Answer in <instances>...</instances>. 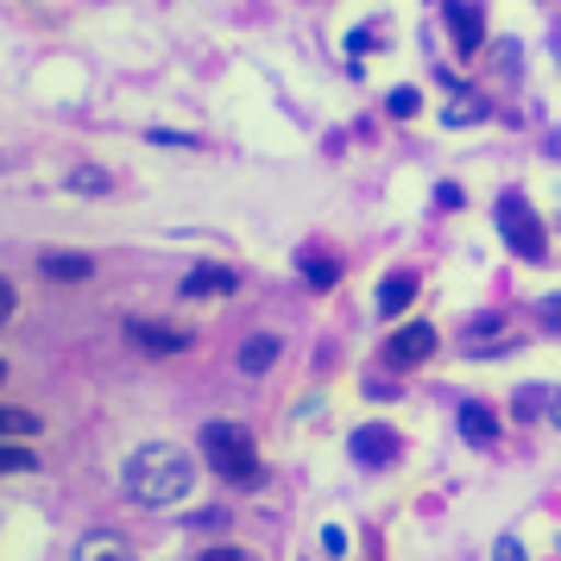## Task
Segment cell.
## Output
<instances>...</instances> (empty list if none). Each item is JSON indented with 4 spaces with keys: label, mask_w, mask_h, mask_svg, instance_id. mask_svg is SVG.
<instances>
[{
    "label": "cell",
    "mask_w": 561,
    "mask_h": 561,
    "mask_svg": "<svg viewBox=\"0 0 561 561\" xmlns=\"http://www.w3.org/2000/svg\"><path fill=\"white\" fill-rule=\"evenodd\" d=\"M121 485H127L133 505L171 511L178 499L196 492V460H190V448H178V442H139L127 455V467H121Z\"/></svg>",
    "instance_id": "1"
},
{
    "label": "cell",
    "mask_w": 561,
    "mask_h": 561,
    "mask_svg": "<svg viewBox=\"0 0 561 561\" xmlns=\"http://www.w3.org/2000/svg\"><path fill=\"white\" fill-rule=\"evenodd\" d=\"M196 442H203V460H208V467H215L228 485H259V448H253V435H247V423L208 416Z\"/></svg>",
    "instance_id": "2"
},
{
    "label": "cell",
    "mask_w": 561,
    "mask_h": 561,
    "mask_svg": "<svg viewBox=\"0 0 561 561\" xmlns=\"http://www.w3.org/2000/svg\"><path fill=\"white\" fill-rule=\"evenodd\" d=\"M492 228H499V240H505L524 265H542V259H549V233H542V221H536V208H530L524 190H505V196L492 203Z\"/></svg>",
    "instance_id": "3"
},
{
    "label": "cell",
    "mask_w": 561,
    "mask_h": 561,
    "mask_svg": "<svg viewBox=\"0 0 561 561\" xmlns=\"http://www.w3.org/2000/svg\"><path fill=\"white\" fill-rule=\"evenodd\" d=\"M127 341L139 347V354H152V359H171V354H190V347H196V334H190V329L146 322V316H127Z\"/></svg>",
    "instance_id": "4"
},
{
    "label": "cell",
    "mask_w": 561,
    "mask_h": 561,
    "mask_svg": "<svg viewBox=\"0 0 561 561\" xmlns=\"http://www.w3.org/2000/svg\"><path fill=\"white\" fill-rule=\"evenodd\" d=\"M442 13H448V38H455L460 57H473L485 45V7L480 0H442Z\"/></svg>",
    "instance_id": "5"
},
{
    "label": "cell",
    "mask_w": 561,
    "mask_h": 561,
    "mask_svg": "<svg viewBox=\"0 0 561 561\" xmlns=\"http://www.w3.org/2000/svg\"><path fill=\"white\" fill-rule=\"evenodd\" d=\"M430 354H435V329H430V322H404V329L391 334V347H385V359H391L398 373H410V366H423Z\"/></svg>",
    "instance_id": "6"
},
{
    "label": "cell",
    "mask_w": 561,
    "mask_h": 561,
    "mask_svg": "<svg viewBox=\"0 0 561 561\" xmlns=\"http://www.w3.org/2000/svg\"><path fill=\"white\" fill-rule=\"evenodd\" d=\"M178 290L190 304H196V297H233V290H240V272H233V265H190Z\"/></svg>",
    "instance_id": "7"
},
{
    "label": "cell",
    "mask_w": 561,
    "mask_h": 561,
    "mask_svg": "<svg viewBox=\"0 0 561 561\" xmlns=\"http://www.w3.org/2000/svg\"><path fill=\"white\" fill-rule=\"evenodd\" d=\"M347 448H354L359 467H373V473H379V467H391V460H398V435L385 430V423H366V430H354V442H347Z\"/></svg>",
    "instance_id": "8"
},
{
    "label": "cell",
    "mask_w": 561,
    "mask_h": 561,
    "mask_svg": "<svg viewBox=\"0 0 561 561\" xmlns=\"http://www.w3.org/2000/svg\"><path fill=\"white\" fill-rule=\"evenodd\" d=\"M455 430H460V442H473V448H492V442H499V410L480 404V398H467V404L455 410Z\"/></svg>",
    "instance_id": "9"
},
{
    "label": "cell",
    "mask_w": 561,
    "mask_h": 561,
    "mask_svg": "<svg viewBox=\"0 0 561 561\" xmlns=\"http://www.w3.org/2000/svg\"><path fill=\"white\" fill-rule=\"evenodd\" d=\"M38 278L45 284H89L95 278V259L89 253H38Z\"/></svg>",
    "instance_id": "10"
},
{
    "label": "cell",
    "mask_w": 561,
    "mask_h": 561,
    "mask_svg": "<svg viewBox=\"0 0 561 561\" xmlns=\"http://www.w3.org/2000/svg\"><path fill=\"white\" fill-rule=\"evenodd\" d=\"M278 354H284L278 334H253V341L240 347V373H247V379H265V373L278 366Z\"/></svg>",
    "instance_id": "11"
},
{
    "label": "cell",
    "mask_w": 561,
    "mask_h": 561,
    "mask_svg": "<svg viewBox=\"0 0 561 561\" xmlns=\"http://www.w3.org/2000/svg\"><path fill=\"white\" fill-rule=\"evenodd\" d=\"M416 304V272H385V284H379V316L391 322L398 309H410Z\"/></svg>",
    "instance_id": "12"
},
{
    "label": "cell",
    "mask_w": 561,
    "mask_h": 561,
    "mask_svg": "<svg viewBox=\"0 0 561 561\" xmlns=\"http://www.w3.org/2000/svg\"><path fill=\"white\" fill-rule=\"evenodd\" d=\"M0 473H38V455L20 435H0Z\"/></svg>",
    "instance_id": "13"
},
{
    "label": "cell",
    "mask_w": 561,
    "mask_h": 561,
    "mask_svg": "<svg viewBox=\"0 0 561 561\" xmlns=\"http://www.w3.org/2000/svg\"><path fill=\"white\" fill-rule=\"evenodd\" d=\"M297 278L304 284H316V290H334V259H322V253H297Z\"/></svg>",
    "instance_id": "14"
},
{
    "label": "cell",
    "mask_w": 561,
    "mask_h": 561,
    "mask_svg": "<svg viewBox=\"0 0 561 561\" xmlns=\"http://www.w3.org/2000/svg\"><path fill=\"white\" fill-rule=\"evenodd\" d=\"M38 430H45V416H38V410L0 404V435H20V442H26V435H38Z\"/></svg>",
    "instance_id": "15"
},
{
    "label": "cell",
    "mask_w": 561,
    "mask_h": 561,
    "mask_svg": "<svg viewBox=\"0 0 561 561\" xmlns=\"http://www.w3.org/2000/svg\"><path fill=\"white\" fill-rule=\"evenodd\" d=\"M442 121H448V127H473V121H485V95H467V89H460V102L442 107Z\"/></svg>",
    "instance_id": "16"
},
{
    "label": "cell",
    "mask_w": 561,
    "mask_h": 561,
    "mask_svg": "<svg viewBox=\"0 0 561 561\" xmlns=\"http://www.w3.org/2000/svg\"><path fill=\"white\" fill-rule=\"evenodd\" d=\"M70 190H77V196H102L107 171H89V164H82V171H70Z\"/></svg>",
    "instance_id": "17"
},
{
    "label": "cell",
    "mask_w": 561,
    "mask_h": 561,
    "mask_svg": "<svg viewBox=\"0 0 561 561\" xmlns=\"http://www.w3.org/2000/svg\"><path fill=\"white\" fill-rule=\"evenodd\" d=\"M391 121H410V114H416V107H423V95H416V89H391Z\"/></svg>",
    "instance_id": "18"
},
{
    "label": "cell",
    "mask_w": 561,
    "mask_h": 561,
    "mask_svg": "<svg viewBox=\"0 0 561 561\" xmlns=\"http://www.w3.org/2000/svg\"><path fill=\"white\" fill-rule=\"evenodd\" d=\"M203 561H247V549H233V542H208V549H196Z\"/></svg>",
    "instance_id": "19"
},
{
    "label": "cell",
    "mask_w": 561,
    "mask_h": 561,
    "mask_svg": "<svg viewBox=\"0 0 561 561\" xmlns=\"http://www.w3.org/2000/svg\"><path fill=\"white\" fill-rule=\"evenodd\" d=\"M322 556H347V530H341V524L322 530Z\"/></svg>",
    "instance_id": "20"
},
{
    "label": "cell",
    "mask_w": 561,
    "mask_h": 561,
    "mask_svg": "<svg viewBox=\"0 0 561 561\" xmlns=\"http://www.w3.org/2000/svg\"><path fill=\"white\" fill-rule=\"evenodd\" d=\"M542 329L561 334V290H556V297H542Z\"/></svg>",
    "instance_id": "21"
},
{
    "label": "cell",
    "mask_w": 561,
    "mask_h": 561,
    "mask_svg": "<svg viewBox=\"0 0 561 561\" xmlns=\"http://www.w3.org/2000/svg\"><path fill=\"white\" fill-rule=\"evenodd\" d=\"M146 139H152V146H196L190 133H164V127H158V133H146Z\"/></svg>",
    "instance_id": "22"
},
{
    "label": "cell",
    "mask_w": 561,
    "mask_h": 561,
    "mask_svg": "<svg viewBox=\"0 0 561 561\" xmlns=\"http://www.w3.org/2000/svg\"><path fill=\"white\" fill-rule=\"evenodd\" d=\"M13 309H20V297H13V284L0 278V322H7V316H13Z\"/></svg>",
    "instance_id": "23"
},
{
    "label": "cell",
    "mask_w": 561,
    "mask_h": 561,
    "mask_svg": "<svg viewBox=\"0 0 561 561\" xmlns=\"http://www.w3.org/2000/svg\"><path fill=\"white\" fill-rule=\"evenodd\" d=\"M549 423L561 430V391H549Z\"/></svg>",
    "instance_id": "24"
},
{
    "label": "cell",
    "mask_w": 561,
    "mask_h": 561,
    "mask_svg": "<svg viewBox=\"0 0 561 561\" xmlns=\"http://www.w3.org/2000/svg\"><path fill=\"white\" fill-rule=\"evenodd\" d=\"M0 385H7V359H0Z\"/></svg>",
    "instance_id": "25"
}]
</instances>
